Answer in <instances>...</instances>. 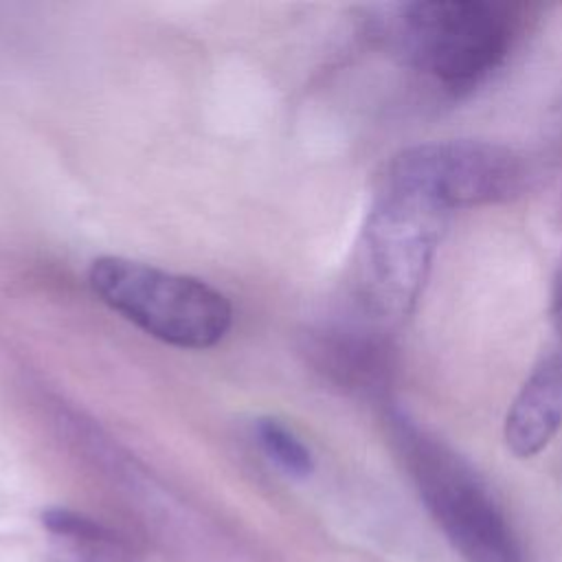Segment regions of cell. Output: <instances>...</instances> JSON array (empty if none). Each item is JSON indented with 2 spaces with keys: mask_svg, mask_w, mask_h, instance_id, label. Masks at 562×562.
Instances as JSON below:
<instances>
[{
  "mask_svg": "<svg viewBox=\"0 0 562 562\" xmlns=\"http://www.w3.org/2000/svg\"><path fill=\"white\" fill-rule=\"evenodd\" d=\"M389 430L424 507L465 562H525L514 527L470 463L400 411L389 413Z\"/></svg>",
  "mask_w": 562,
  "mask_h": 562,
  "instance_id": "6da1fadb",
  "label": "cell"
},
{
  "mask_svg": "<svg viewBox=\"0 0 562 562\" xmlns=\"http://www.w3.org/2000/svg\"><path fill=\"white\" fill-rule=\"evenodd\" d=\"M88 281L110 310L180 349H209L233 325L228 299L195 277L123 257H99Z\"/></svg>",
  "mask_w": 562,
  "mask_h": 562,
  "instance_id": "7a4b0ae2",
  "label": "cell"
},
{
  "mask_svg": "<svg viewBox=\"0 0 562 562\" xmlns=\"http://www.w3.org/2000/svg\"><path fill=\"white\" fill-rule=\"evenodd\" d=\"M516 18L492 0H417L400 9L397 35L408 61L450 92L487 79L507 57Z\"/></svg>",
  "mask_w": 562,
  "mask_h": 562,
  "instance_id": "3957f363",
  "label": "cell"
},
{
  "mask_svg": "<svg viewBox=\"0 0 562 562\" xmlns=\"http://www.w3.org/2000/svg\"><path fill=\"white\" fill-rule=\"evenodd\" d=\"M448 211L424 193L382 178L362 233V272L384 316L411 312L428 279Z\"/></svg>",
  "mask_w": 562,
  "mask_h": 562,
  "instance_id": "277c9868",
  "label": "cell"
},
{
  "mask_svg": "<svg viewBox=\"0 0 562 562\" xmlns=\"http://www.w3.org/2000/svg\"><path fill=\"white\" fill-rule=\"evenodd\" d=\"M386 178L397 180L446 211L501 204L516 198L527 180L522 156L485 140H435L397 154Z\"/></svg>",
  "mask_w": 562,
  "mask_h": 562,
  "instance_id": "5b68a950",
  "label": "cell"
},
{
  "mask_svg": "<svg viewBox=\"0 0 562 562\" xmlns=\"http://www.w3.org/2000/svg\"><path fill=\"white\" fill-rule=\"evenodd\" d=\"M562 426V349L542 358L505 415L503 437L520 459L542 452Z\"/></svg>",
  "mask_w": 562,
  "mask_h": 562,
  "instance_id": "8992f818",
  "label": "cell"
},
{
  "mask_svg": "<svg viewBox=\"0 0 562 562\" xmlns=\"http://www.w3.org/2000/svg\"><path fill=\"white\" fill-rule=\"evenodd\" d=\"M42 525L50 536L46 562H140L132 542L86 514L53 507Z\"/></svg>",
  "mask_w": 562,
  "mask_h": 562,
  "instance_id": "52a82bcc",
  "label": "cell"
},
{
  "mask_svg": "<svg viewBox=\"0 0 562 562\" xmlns=\"http://www.w3.org/2000/svg\"><path fill=\"white\" fill-rule=\"evenodd\" d=\"M255 437L261 450L290 476H307L314 470L307 446L279 419L261 417L255 424Z\"/></svg>",
  "mask_w": 562,
  "mask_h": 562,
  "instance_id": "ba28073f",
  "label": "cell"
},
{
  "mask_svg": "<svg viewBox=\"0 0 562 562\" xmlns=\"http://www.w3.org/2000/svg\"><path fill=\"white\" fill-rule=\"evenodd\" d=\"M551 321H553V329L560 338L562 345V263L560 270L555 274V283H553V296H551ZM562 349V347H560Z\"/></svg>",
  "mask_w": 562,
  "mask_h": 562,
  "instance_id": "9c48e42d",
  "label": "cell"
}]
</instances>
